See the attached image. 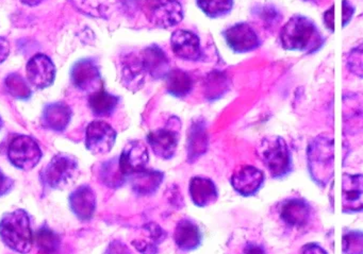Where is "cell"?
<instances>
[{"mask_svg": "<svg viewBox=\"0 0 363 254\" xmlns=\"http://www.w3.org/2000/svg\"><path fill=\"white\" fill-rule=\"evenodd\" d=\"M1 128H3V118L0 116V130H1Z\"/></svg>", "mask_w": 363, "mask_h": 254, "instance_id": "44", "label": "cell"}, {"mask_svg": "<svg viewBox=\"0 0 363 254\" xmlns=\"http://www.w3.org/2000/svg\"><path fill=\"white\" fill-rule=\"evenodd\" d=\"M79 163L69 154H58L41 171L42 184L50 190H61L71 187L79 177Z\"/></svg>", "mask_w": 363, "mask_h": 254, "instance_id": "4", "label": "cell"}, {"mask_svg": "<svg viewBox=\"0 0 363 254\" xmlns=\"http://www.w3.org/2000/svg\"><path fill=\"white\" fill-rule=\"evenodd\" d=\"M24 5L29 6V7H35L39 6L40 4L43 3L45 0H21Z\"/></svg>", "mask_w": 363, "mask_h": 254, "instance_id": "43", "label": "cell"}, {"mask_svg": "<svg viewBox=\"0 0 363 254\" xmlns=\"http://www.w3.org/2000/svg\"><path fill=\"white\" fill-rule=\"evenodd\" d=\"M174 241L176 246L182 251H193L201 246V229L192 220H180L174 232Z\"/></svg>", "mask_w": 363, "mask_h": 254, "instance_id": "23", "label": "cell"}, {"mask_svg": "<svg viewBox=\"0 0 363 254\" xmlns=\"http://www.w3.org/2000/svg\"><path fill=\"white\" fill-rule=\"evenodd\" d=\"M354 13V8L352 7V4L348 0H343L342 1V25L343 27L347 26L352 21V16Z\"/></svg>", "mask_w": 363, "mask_h": 254, "instance_id": "37", "label": "cell"}, {"mask_svg": "<svg viewBox=\"0 0 363 254\" xmlns=\"http://www.w3.org/2000/svg\"><path fill=\"white\" fill-rule=\"evenodd\" d=\"M120 97L108 93L105 88L89 96V107L97 117H109L116 112Z\"/></svg>", "mask_w": 363, "mask_h": 254, "instance_id": "26", "label": "cell"}, {"mask_svg": "<svg viewBox=\"0 0 363 254\" xmlns=\"http://www.w3.org/2000/svg\"><path fill=\"white\" fill-rule=\"evenodd\" d=\"M279 216L286 226L301 229L309 224L312 209L303 199L291 198L280 205Z\"/></svg>", "mask_w": 363, "mask_h": 254, "instance_id": "19", "label": "cell"}, {"mask_svg": "<svg viewBox=\"0 0 363 254\" xmlns=\"http://www.w3.org/2000/svg\"><path fill=\"white\" fill-rule=\"evenodd\" d=\"M323 21L326 28L333 33L335 31V6H331L330 9L325 12Z\"/></svg>", "mask_w": 363, "mask_h": 254, "instance_id": "38", "label": "cell"}, {"mask_svg": "<svg viewBox=\"0 0 363 254\" xmlns=\"http://www.w3.org/2000/svg\"><path fill=\"white\" fill-rule=\"evenodd\" d=\"M72 5L86 16L104 18L109 10L108 0H69Z\"/></svg>", "mask_w": 363, "mask_h": 254, "instance_id": "32", "label": "cell"}, {"mask_svg": "<svg viewBox=\"0 0 363 254\" xmlns=\"http://www.w3.org/2000/svg\"><path fill=\"white\" fill-rule=\"evenodd\" d=\"M71 79L74 86L89 96L103 90L104 82L99 65L93 59H82L72 67Z\"/></svg>", "mask_w": 363, "mask_h": 254, "instance_id": "9", "label": "cell"}, {"mask_svg": "<svg viewBox=\"0 0 363 254\" xmlns=\"http://www.w3.org/2000/svg\"><path fill=\"white\" fill-rule=\"evenodd\" d=\"M227 45L238 54L252 52L260 46V40L252 26L241 23L233 25L223 33Z\"/></svg>", "mask_w": 363, "mask_h": 254, "instance_id": "13", "label": "cell"}, {"mask_svg": "<svg viewBox=\"0 0 363 254\" xmlns=\"http://www.w3.org/2000/svg\"><path fill=\"white\" fill-rule=\"evenodd\" d=\"M259 16L267 27L272 26L275 23H279L280 21L279 12L276 11L275 8L263 7Z\"/></svg>", "mask_w": 363, "mask_h": 254, "instance_id": "35", "label": "cell"}, {"mask_svg": "<svg viewBox=\"0 0 363 254\" xmlns=\"http://www.w3.org/2000/svg\"><path fill=\"white\" fill-rule=\"evenodd\" d=\"M71 107L65 103H52L45 105L42 113V126L55 132L67 130L72 120Z\"/></svg>", "mask_w": 363, "mask_h": 254, "instance_id": "21", "label": "cell"}, {"mask_svg": "<svg viewBox=\"0 0 363 254\" xmlns=\"http://www.w3.org/2000/svg\"><path fill=\"white\" fill-rule=\"evenodd\" d=\"M362 175L344 173L342 180V211L343 213H359L362 211Z\"/></svg>", "mask_w": 363, "mask_h": 254, "instance_id": "15", "label": "cell"}, {"mask_svg": "<svg viewBox=\"0 0 363 254\" xmlns=\"http://www.w3.org/2000/svg\"><path fill=\"white\" fill-rule=\"evenodd\" d=\"M144 231L147 233V236L150 241L145 239H135L133 241V245L135 249L142 254H157L158 253V247L157 245L160 243L164 239L165 233L160 226L156 224H146L144 226Z\"/></svg>", "mask_w": 363, "mask_h": 254, "instance_id": "29", "label": "cell"}, {"mask_svg": "<svg viewBox=\"0 0 363 254\" xmlns=\"http://www.w3.org/2000/svg\"><path fill=\"white\" fill-rule=\"evenodd\" d=\"M150 154L145 144L141 141H131L125 146L118 160V167L125 178L143 171L147 167Z\"/></svg>", "mask_w": 363, "mask_h": 254, "instance_id": "11", "label": "cell"}, {"mask_svg": "<svg viewBox=\"0 0 363 254\" xmlns=\"http://www.w3.org/2000/svg\"><path fill=\"white\" fill-rule=\"evenodd\" d=\"M333 139L331 135H318L308 145V168L312 180L325 187L333 178Z\"/></svg>", "mask_w": 363, "mask_h": 254, "instance_id": "3", "label": "cell"}, {"mask_svg": "<svg viewBox=\"0 0 363 254\" xmlns=\"http://www.w3.org/2000/svg\"><path fill=\"white\" fill-rule=\"evenodd\" d=\"M199 9L211 18H222L233 10V0H196Z\"/></svg>", "mask_w": 363, "mask_h": 254, "instance_id": "31", "label": "cell"}, {"mask_svg": "<svg viewBox=\"0 0 363 254\" xmlns=\"http://www.w3.org/2000/svg\"><path fill=\"white\" fill-rule=\"evenodd\" d=\"M264 183V173L254 166L241 167L231 177V185L244 197L254 196Z\"/></svg>", "mask_w": 363, "mask_h": 254, "instance_id": "17", "label": "cell"}, {"mask_svg": "<svg viewBox=\"0 0 363 254\" xmlns=\"http://www.w3.org/2000/svg\"><path fill=\"white\" fill-rule=\"evenodd\" d=\"M165 88L167 93L177 98L188 96L193 90V80L186 71L179 69H171L165 76Z\"/></svg>", "mask_w": 363, "mask_h": 254, "instance_id": "27", "label": "cell"}, {"mask_svg": "<svg viewBox=\"0 0 363 254\" xmlns=\"http://www.w3.org/2000/svg\"><path fill=\"white\" fill-rule=\"evenodd\" d=\"M116 131L104 120L90 122L86 130V147L92 154L111 151L116 141Z\"/></svg>", "mask_w": 363, "mask_h": 254, "instance_id": "10", "label": "cell"}, {"mask_svg": "<svg viewBox=\"0 0 363 254\" xmlns=\"http://www.w3.org/2000/svg\"><path fill=\"white\" fill-rule=\"evenodd\" d=\"M33 243L42 254H56L60 249L61 237L48 224H44L33 235Z\"/></svg>", "mask_w": 363, "mask_h": 254, "instance_id": "28", "label": "cell"}, {"mask_svg": "<svg viewBox=\"0 0 363 254\" xmlns=\"http://www.w3.org/2000/svg\"><path fill=\"white\" fill-rule=\"evenodd\" d=\"M110 254H130L128 248L120 241H113L109 248Z\"/></svg>", "mask_w": 363, "mask_h": 254, "instance_id": "40", "label": "cell"}, {"mask_svg": "<svg viewBox=\"0 0 363 254\" xmlns=\"http://www.w3.org/2000/svg\"><path fill=\"white\" fill-rule=\"evenodd\" d=\"M342 243L344 254H363V234L360 231H346Z\"/></svg>", "mask_w": 363, "mask_h": 254, "instance_id": "33", "label": "cell"}, {"mask_svg": "<svg viewBox=\"0 0 363 254\" xmlns=\"http://www.w3.org/2000/svg\"><path fill=\"white\" fill-rule=\"evenodd\" d=\"M179 118L172 117L163 128L152 131L147 135V142L152 152L163 160H171L177 151L180 139Z\"/></svg>", "mask_w": 363, "mask_h": 254, "instance_id": "8", "label": "cell"}, {"mask_svg": "<svg viewBox=\"0 0 363 254\" xmlns=\"http://www.w3.org/2000/svg\"><path fill=\"white\" fill-rule=\"evenodd\" d=\"M209 145L207 128L203 120H195L191 125L188 132L186 151L189 163H194L197 158L206 154Z\"/></svg>", "mask_w": 363, "mask_h": 254, "instance_id": "22", "label": "cell"}, {"mask_svg": "<svg viewBox=\"0 0 363 254\" xmlns=\"http://www.w3.org/2000/svg\"><path fill=\"white\" fill-rule=\"evenodd\" d=\"M27 80L39 90L50 88L56 78V67L50 57L35 54L26 65Z\"/></svg>", "mask_w": 363, "mask_h": 254, "instance_id": "12", "label": "cell"}, {"mask_svg": "<svg viewBox=\"0 0 363 254\" xmlns=\"http://www.w3.org/2000/svg\"><path fill=\"white\" fill-rule=\"evenodd\" d=\"M11 52L9 41L5 37H0V64L5 62Z\"/></svg>", "mask_w": 363, "mask_h": 254, "instance_id": "39", "label": "cell"}, {"mask_svg": "<svg viewBox=\"0 0 363 254\" xmlns=\"http://www.w3.org/2000/svg\"><path fill=\"white\" fill-rule=\"evenodd\" d=\"M362 45H359L348 54L347 60H346L348 71L359 78L362 77Z\"/></svg>", "mask_w": 363, "mask_h": 254, "instance_id": "34", "label": "cell"}, {"mask_svg": "<svg viewBox=\"0 0 363 254\" xmlns=\"http://www.w3.org/2000/svg\"><path fill=\"white\" fill-rule=\"evenodd\" d=\"M146 74L152 79H164L169 74V60L160 46L152 44L146 47L140 54Z\"/></svg>", "mask_w": 363, "mask_h": 254, "instance_id": "20", "label": "cell"}, {"mask_svg": "<svg viewBox=\"0 0 363 254\" xmlns=\"http://www.w3.org/2000/svg\"><path fill=\"white\" fill-rule=\"evenodd\" d=\"M146 75L141 57L131 52L121 59V81L127 90L133 93L141 90Z\"/></svg>", "mask_w": 363, "mask_h": 254, "instance_id": "14", "label": "cell"}, {"mask_svg": "<svg viewBox=\"0 0 363 254\" xmlns=\"http://www.w3.org/2000/svg\"><path fill=\"white\" fill-rule=\"evenodd\" d=\"M131 186L135 194L140 196H150L154 194L163 181V173L152 169H144L143 171L130 175Z\"/></svg>", "mask_w": 363, "mask_h": 254, "instance_id": "25", "label": "cell"}, {"mask_svg": "<svg viewBox=\"0 0 363 254\" xmlns=\"http://www.w3.org/2000/svg\"><path fill=\"white\" fill-rule=\"evenodd\" d=\"M6 92L18 100H28L33 96V91L27 80L18 73H12L5 79Z\"/></svg>", "mask_w": 363, "mask_h": 254, "instance_id": "30", "label": "cell"}, {"mask_svg": "<svg viewBox=\"0 0 363 254\" xmlns=\"http://www.w3.org/2000/svg\"><path fill=\"white\" fill-rule=\"evenodd\" d=\"M190 196L196 207H209L218 201V188L209 178L194 177L190 181Z\"/></svg>", "mask_w": 363, "mask_h": 254, "instance_id": "24", "label": "cell"}, {"mask_svg": "<svg viewBox=\"0 0 363 254\" xmlns=\"http://www.w3.org/2000/svg\"><path fill=\"white\" fill-rule=\"evenodd\" d=\"M282 48L289 52H314L320 48L324 39L315 24L303 16H294L282 27L279 35Z\"/></svg>", "mask_w": 363, "mask_h": 254, "instance_id": "1", "label": "cell"}, {"mask_svg": "<svg viewBox=\"0 0 363 254\" xmlns=\"http://www.w3.org/2000/svg\"><path fill=\"white\" fill-rule=\"evenodd\" d=\"M244 254H265V251L261 246L250 243L244 249Z\"/></svg>", "mask_w": 363, "mask_h": 254, "instance_id": "42", "label": "cell"}, {"mask_svg": "<svg viewBox=\"0 0 363 254\" xmlns=\"http://www.w3.org/2000/svg\"><path fill=\"white\" fill-rule=\"evenodd\" d=\"M0 238L18 253H29L33 247L30 217L25 209L4 214L0 218Z\"/></svg>", "mask_w": 363, "mask_h": 254, "instance_id": "2", "label": "cell"}, {"mask_svg": "<svg viewBox=\"0 0 363 254\" xmlns=\"http://www.w3.org/2000/svg\"><path fill=\"white\" fill-rule=\"evenodd\" d=\"M142 10L148 22L158 28H173L184 20V9L178 0H147Z\"/></svg>", "mask_w": 363, "mask_h": 254, "instance_id": "6", "label": "cell"}, {"mask_svg": "<svg viewBox=\"0 0 363 254\" xmlns=\"http://www.w3.org/2000/svg\"><path fill=\"white\" fill-rule=\"evenodd\" d=\"M261 158L272 177L281 179L292 171V158L286 141L274 137L264 139L261 145Z\"/></svg>", "mask_w": 363, "mask_h": 254, "instance_id": "5", "label": "cell"}, {"mask_svg": "<svg viewBox=\"0 0 363 254\" xmlns=\"http://www.w3.org/2000/svg\"><path fill=\"white\" fill-rule=\"evenodd\" d=\"M303 254H328L318 243H308L303 248Z\"/></svg>", "mask_w": 363, "mask_h": 254, "instance_id": "41", "label": "cell"}, {"mask_svg": "<svg viewBox=\"0 0 363 254\" xmlns=\"http://www.w3.org/2000/svg\"><path fill=\"white\" fill-rule=\"evenodd\" d=\"M69 209L82 221H90L96 212V194L91 186L82 185L76 188L69 198Z\"/></svg>", "mask_w": 363, "mask_h": 254, "instance_id": "16", "label": "cell"}, {"mask_svg": "<svg viewBox=\"0 0 363 254\" xmlns=\"http://www.w3.org/2000/svg\"><path fill=\"white\" fill-rule=\"evenodd\" d=\"M43 156L39 143L29 135H16L8 147L10 163L21 171L35 168Z\"/></svg>", "mask_w": 363, "mask_h": 254, "instance_id": "7", "label": "cell"}, {"mask_svg": "<svg viewBox=\"0 0 363 254\" xmlns=\"http://www.w3.org/2000/svg\"><path fill=\"white\" fill-rule=\"evenodd\" d=\"M14 187V181L12 178L8 177L0 169V198L9 194Z\"/></svg>", "mask_w": 363, "mask_h": 254, "instance_id": "36", "label": "cell"}, {"mask_svg": "<svg viewBox=\"0 0 363 254\" xmlns=\"http://www.w3.org/2000/svg\"><path fill=\"white\" fill-rule=\"evenodd\" d=\"M172 50L178 58L186 61H199L201 58V40L188 30L174 31L171 37Z\"/></svg>", "mask_w": 363, "mask_h": 254, "instance_id": "18", "label": "cell"}]
</instances>
